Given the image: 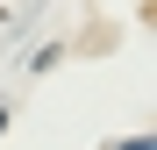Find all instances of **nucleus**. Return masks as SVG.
Segmentation results:
<instances>
[{"instance_id": "1", "label": "nucleus", "mask_w": 157, "mask_h": 150, "mask_svg": "<svg viewBox=\"0 0 157 150\" xmlns=\"http://www.w3.org/2000/svg\"><path fill=\"white\" fill-rule=\"evenodd\" d=\"M121 150H150V143H143V136H136V143H121Z\"/></svg>"}, {"instance_id": "2", "label": "nucleus", "mask_w": 157, "mask_h": 150, "mask_svg": "<svg viewBox=\"0 0 157 150\" xmlns=\"http://www.w3.org/2000/svg\"><path fill=\"white\" fill-rule=\"evenodd\" d=\"M0 129H7V114H0Z\"/></svg>"}]
</instances>
